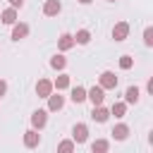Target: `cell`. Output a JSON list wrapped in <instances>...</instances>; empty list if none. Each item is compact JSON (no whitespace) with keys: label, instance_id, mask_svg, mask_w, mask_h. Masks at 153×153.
Masks as SVG:
<instances>
[{"label":"cell","instance_id":"ffe728a7","mask_svg":"<svg viewBox=\"0 0 153 153\" xmlns=\"http://www.w3.org/2000/svg\"><path fill=\"white\" fill-rule=\"evenodd\" d=\"M55 86H57V88H67V86H69V76H57Z\"/></svg>","mask_w":153,"mask_h":153},{"label":"cell","instance_id":"cb8c5ba5","mask_svg":"<svg viewBox=\"0 0 153 153\" xmlns=\"http://www.w3.org/2000/svg\"><path fill=\"white\" fill-rule=\"evenodd\" d=\"M93 151H108V141H96L93 143Z\"/></svg>","mask_w":153,"mask_h":153},{"label":"cell","instance_id":"8992f818","mask_svg":"<svg viewBox=\"0 0 153 153\" xmlns=\"http://www.w3.org/2000/svg\"><path fill=\"white\" fill-rule=\"evenodd\" d=\"M108 115H110V112H108L105 108H100V105L96 108V105H93V112H91V117H93L96 122H105V120H108Z\"/></svg>","mask_w":153,"mask_h":153},{"label":"cell","instance_id":"30bf717a","mask_svg":"<svg viewBox=\"0 0 153 153\" xmlns=\"http://www.w3.org/2000/svg\"><path fill=\"white\" fill-rule=\"evenodd\" d=\"M74 141H86V124H76L74 127Z\"/></svg>","mask_w":153,"mask_h":153},{"label":"cell","instance_id":"d6986e66","mask_svg":"<svg viewBox=\"0 0 153 153\" xmlns=\"http://www.w3.org/2000/svg\"><path fill=\"white\" fill-rule=\"evenodd\" d=\"M50 65H53L55 69H62V67H65V57H60V55H55V57L50 60Z\"/></svg>","mask_w":153,"mask_h":153},{"label":"cell","instance_id":"8fae6325","mask_svg":"<svg viewBox=\"0 0 153 153\" xmlns=\"http://www.w3.org/2000/svg\"><path fill=\"white\" fill-rule=\"evenodd\" d=\"M24 143L29 146V148H33V146H38V134L31 129V131H26V136H24Z\"/></svg>","mask_w":153,"mask_h":153},{"label":"cell","instance_id":"7a4b0ae2","mask_svg":"<svg viewBox=\"0 0 153 153\" xmlns=\"http://www.w3.org/2000/svg\"><path fill=\"white\" fill-rule=\"evenodd\" d=\"M86 98H88L93 105H100V103H103V98H105V96H103V86H93V88L88 91V96H86Z\"/></svg>","mask_w":153,"mask_h":153},{"label":"cell","instance_id":"5bb4252c","mask_svg":"<svg viewBox=\"0 0 153 153\" xmlns=\"http://www.w3.org/2000/svg\"><path fill=\"white\" fill-rule=\"evenodd\" d=\"M136 100H139V88L136 86L127 88V103H136Z\"/></svg>","mask_w":153,"mask_h":153},{"label":"cell","instance_id":"4fadbf2b","mask_svg":"<svg viewBox=\"0 0 153 153\" xmlns=\"http://www.w3.org/2000/svg\"><path fill=\"white\" fill-rule=\"evenodd\" d=\"M2 22H5V24H14V22H17V12H14V10H5V12H2Z\"/></svg>","mask_w":153,"mask_h":153},{"label":"cell","instance_id":"603a6c76","mask_svg":"<svg viewBox=\"0 0 153 153\" xmlns=\"http://www.w3.org/2000/svg\"><path fill=\"white\" fill-rule=\"evenodd\" d=\"M72 148H74V143H72V141H62V143H60V151H62V153H69Z\"/></svg>","mask_w":153,"mask_h":153},{"label":"cell","instance_id":"277c9868","mask_svg":"<svg viewBox=\"0 0 153 153\" xmlns=\"http://www.w3.org/2000/svg\"><path fill=\"white\" fill-rule=\"evenodd\" d=\"M45 120H48V117H45V110H36V112L31 115V122H33V127H38V129L45 127Z\"/></svg>","mask_w":153,"mask_h":153},{"label":"cell","instance_id":"9a60e30c","mask_svg":"<svg viewBox=\"0 0 153 153\" xmlns=\"http://www.w3.org/2000/svg\"><path fill=\"white\" fill-rule=\"evenodd\" d=\"M127 131H129V129H127L124 124H120V127H115V129H112L115 139H120V141H122V139H127Z\"/></svg>","mask_w":153,"mask_h":153},{"label":"cell","instance_id":"52a82bcc","mask_svg":"<svg viewBox=\"0 0 153 153\" xmlns=\"http://www.w3.org/2000/svg\"><path fill=\"white\" fill-rule=\"evenodd\" d=\"M43 12H45L48 17L57 14V12H60V2H57V0H48V2H45V7H43Z\"/></svg>","mask_w":153,"mask_h":153},{"label":"cell","instance_id":"ac0fdd59","mask_svg":"<svg viewBox=\"0 0 153 153\" xmlns=\"http://www.w3.org/2000/svg\"><path fill=\"white\" fill-rule=\"evenodd\" d=\"M124 110H127V108H124V103H115V105H112V115H115V117H122V115H124Z\"/></svg>","mask_w":153,"mask_h":153},{"label":"cell","instance_id":"44dd1931","mask_svg":"<svg viewBox=\"0 0 153 153\" xmlns=\"http://www.w3.org/2000/svg\"><path fill=\"white\" fill-rule=\"evenodd\" d=\"M143 41H146V45H153V29L143 31Z\"/></svg>","mask_w":153,"mask_h":153},{"label":"cell","instance_id":"3957f363","mask_svg":"<svg viewBox=\"0 0 153 153\" xmlns=\"http://www.w3.org/2000/svg\"><path fill=\"white\" fill-rule=\"evenodd\" d=\"M127 33H129V26H127L124 22H120V24L112 29V38H115V41H124V38H127Z\"/></svg>","mask_w":153,"mask_h":153},{"label":"cell","instance_id":"6da1fadb","mask_svg":"<svg viewBox=\"0 0 153 153\" xmlns=\"http://www.w3.org/2000/svg\"><path fill=\"white\" fill-rule=\"evenodd\" d=\"M100 86H103V88H115V86H117V76H115L112 72H103V74H100Z\"/></svg>","mask_w":153,"mask_h":153},{"label":"cell","instance_id":"484cf974","mask_svg":"<svg viewBox=\"0 0 153 153\" xmlns=\"http://www.w3.org/2000/svg\"><path fill=\"white\" fill-rule=\"evenodd\" d=\"M5 91H7V84H5V81H0V96H2Z\"/></svg>","mask_w":153,"mask_h":153},{"label":"cell","instance_id":"2e32d148","mask_svg":"<svg viewBox=\"0 0 153 153\" xmlns=\"http://www.w3.org/2000/svg\"><path fill=\"white\" fill-rule=\"evenodd\" d=\"M91 41V33L86 31V29H81L79 33H76V43H88Z\"/></svg>","mask_w":153,"mask_h":153},{"label":"cell","instance_id":"9c48e42d","mask_svg":"<svg viewBox=\"0 0 153 153\" xmlns=\"http://www.w3.org/2000/svg\"><path fill=\"white\" fill-rule=\"evenodd\" d=\"M72 45H74V36H69V33H62V36H60V48H62V50H69Z\"/></svg>","mask_w":153,"mask_h":153},{"label":"cell","instance_id":"e0dca14e","mask_svg":"<svg viewBox=\"0 0 153 153\" xmlns=\"http://www.w3.org/2000/svg\"><path fill=\"white\" fill-rule=\"evenodd\" d=\"M62 108V96H50V110H60Z\"/></svg>","mask_w":153,"mask_h":153},{"label":"cell","instance_id":"d4e9b609","mask_svg":"<svg viewBox=\"0 0 153 153\" xmlns=\"http://www.w3.org/2000/svg\"><path fill=\"white\" fill-rule=\"evenodd\" d=\"M10 2H12V7H22L24 5V0H10Z\"/></svg>","mask_w":153,"mask_h":153},{"label":"cell","instance_id":"7c38bea8","mask_svg":"<svg viewBox=\"0 0 153 153\" xmlns=\"http://www.w3.org/2000/svg\"><path fill=\"white\" fill-rule=\"evenodd\" d=\"M84 98H86V91H84L81 86H74V88H72V100H74V103H81Z\"/></svg>","mask_w":153,"mask_h":153},{"label":"cell","instance_id":"ba28073f","mask_svg":"<svg viewBox=\"0 0 153 153\" xmlns=\"http://www.w3.org/2000/svg\"><path fill=\"white\" fill-rule=\"evenodd\" d=\"M26 33H29V26H26V24H17V26L12 29V38H14V41H19V38H24Z\"/></svg>","mask_w":153,"mask_h":153},{"label":"cell","instance_id":"4316f807","mask_svg":"<svg viewBox=\"0 0 153 153\" xmlns=\"http://www.w3.org/2000/svg\"><path fill=\"white\" fill-rule=\"evenodd\" d=\"M79 2H91V0H79Z\"/></svg>","mask_w":153,"mask_h":153},{"label":"cell","instance_id":"7402d4cb","mask_svg":"<svg viewBox=\"0 0 153 153\" xmlns=\"http://www.w3.org/2000/svg\"><path fill=\"white\" fill-rule=\"evenodd\" d=\"M120 67H122V69H129V67H131V57H129V55H124V57L120 60Z\"/></svg>","mask_w":153,"mask_h":153},{"label":"cell","instance_id":"5b68a950","mask_svg":"<svg viewBox=\"0 0 153 153\" xmlns=\"http://www.w3.org/2000/svg\"><path fill=\"white\" fill-rule=\"evenodd\" d=\"M50 88H53V84H50V81H45V79H41V81H38V86H36L38 96H43V98H48V96H50Z\"/></svg>","mask_w":153,"mask_h":153}]
</instances>
